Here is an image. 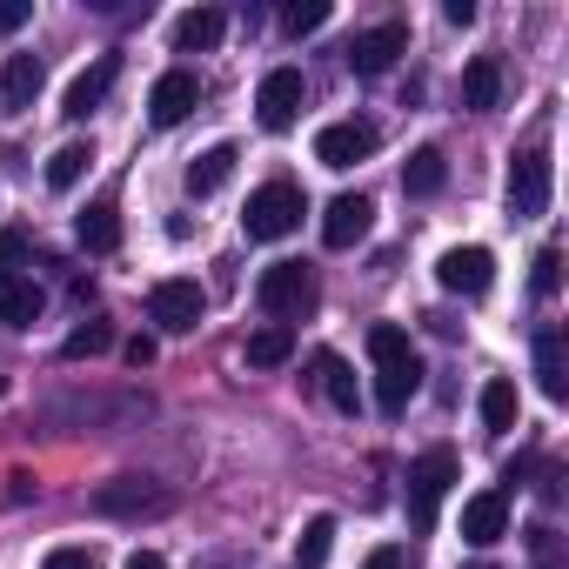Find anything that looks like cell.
<instances>
[{"mask_svg": "<svg viewBox=\"0 0 569 569\" xmlns=\"http://www.w3.org/2000/svg\"><path fill=\"white\" fill-rule=\"evenodd\" d=\"M369 362H376V402H382V416H402L416 402V389H422V362L409 349V329L376 322L369 329Z\"/></svg>", "mask_w": 569, "mask_h": 569, "instance_id": "6da1fadb", "label": "cell"}, {"mask_svg": "<svg viewBox=\"0 0 569 569\" xmlns=\"http://www.w3.org/2000/svg\"><path fill=\"white\" fill-rule=\"evenodd\" d=\"M302 214H309V194H302L296 181H268V188L248 194L241 228H248V241H281V234L302 228Z\"/></svg>", "mask_w": 569, "mask_h": 569, "instance_id": "7a4b0ae2", "label": "cell"}, {"mask_svg": "<svg viewBox=\"0 0 569 569\" xmlns=\"http://www.w3.org/2000/svg\"><path fill=\"white\" fill-rule=\"evenodd\" d=\"M456 476H462L456 449H429V456L409 462V529H416V536L436 529V509H442V496H449Z\"/></svg>", "mask_w": 569, "mask_h": 569, "instance_id": "3957f363", "label": "cell"}, {"mask_svg": "<svg viewBox=\"0 0 569 569\" xmlns=\"http://www.w3.org/2000/svg\"><path fill=\"white\" fill-rule=\"evenodd\" d=\"M254 302L289 329L302 309H316V274H309V261H268L261 268V281H254Z\"/></svg>", "mask_w": 569, "mask_h": 569, "instance_id": "277c9868", "label": "cell"}, {"mask_svg": "<svg viewBox=\"0 0 569 569\" xmlns=\"http://www.w3.org/2000/svg\"><path fill=\"white\" fill-rule=\"evenodd\" d=\"M88 509L108 516V522H141V516H168L174 496H168L161 482H148V476H114V482H101V489L88 496Z\"/></svg>", "mask_w": 569, "mask_h": 569, "instance_id": "5b68a950", "label": "cell"}, {"mask_svg": "<svg viewBox=\"0 0 569 569\" xmlns=\"http://www.w3.org/2000/svg\"><path fill=\"white\" fill-rule=\"evenodd\" d=\"M302 68H268L261 74V88H254V121L268 128V134H289L296 121H302Z\"/></svg>", "mask_w": 569, "mask_h": 569, "instance_id": "8992f818", "label": "cell"}, {"mask_svg": "<svg viewBox=\"0 0 569 569\" xmlns=\"http://www.w3.org/2000/svg\"><path fill=\"white\" fill-rule=\"evenodd\" d=\"M201 309H208V296L194 289L188 274H168V281H154V289H148V322L161 336H188L201 322Z\"/></svg>", "mask_w": 569, "mask_h": 569, "instance_id": "52a82bcc", "label": "cell"}, {"mask_svg": "<svg viewBox=\"0 0 569 569\" xmlns=\"http://www.w3.org/2000/svg\"><path fill=\"white\" fill-rule=\"evenodd\" d=\"M382 148V134H376V121H329L322 134H316V161L322 168H356V161H369Z\"/></svg>", "mask_w": 569, "mask_h": 569, "instance_id": "ba28073f", "label": "cell"}, {"mask_svg": "<svg viewBox=\"0 0 569 569\" xmlns=\"http://www.w3.org/2000/svg\"><path fill=\"white\" fill-rule=\"evenodd\" d=\"M549 208V154L542 148H522L509 161V214L516 221H536Z\"/></svg>", "mask_w": 569, "mask_h": 569, "instance_id": "9c48e42d", "label": "cell"}, {"mask_svg": "<svg viewBox=\"0 0 569 569\" xmlns=\"http://www.w3.org/2000/svg\"><path fill=\"white\" fill-rule=\"evenodd\" d=\"M396 54H409V21H382V28H369V34H356V41H349V68H356L362 81L389 74V68H396Z\"/></svg>", "mask_w": 569, "mask_h": 569, "instance_id": "30bf717a", "label": "cell"}, {"mask_svg": "<svg viewBox=\"0 0 569 569\" xmlns=\"http://www.w3.org/2000/svg\"><path fill=\"white\" fill-rule=\"evenodd\" d=\"M436 281L449 296H489V281H496V254L489 248H449L436 261Z\"/></svg>", "mask_w": 569, "mask_h": 569, "instance_id": "8fae6325", "label": "cell"}, {"mask_svg": "<svg viewBox=\"0 0 569 569\" xmlns=\"http://www.w3.org/2000/svg\"><path fill=\"white\" fill-rule=\"evenodd\" d=\"M194 101H201V81H194L188 68H168V74L148 88V121H154V128H174V121L194 114Z\"/></svg>", "mask_w": 569, "mask_h": 569, "instance_id": "7c38bea8", "label": "cell"}, {"mask_svg": "<svg viewBox=\"0 0 569 569\" xmlns=\"http://www.w3.org/2000/svg\"><path fill=\"white\" fill-rule=\"evenodd\" d=\"M114 74H121V54H94V68H81V74L68 81V101H61V114H68V121H88V114L108 101Z\"/></svg>", "mask_w": 569, "mask_h": 569, "instance_id": "4fadbf2b", "label": "cell"}, {"mask_svg": "<svg viewBox=\"0 0 569 569\" xmlns=\"http://www.w3.org/2000/svg\"><path fill=\"white\" fill-rule=\"evenodd\" d=\"M509 536V496L502 489H482V496H469L462 502V542H476V549H496Z\"/></svg>", "mask_w": 569, "mask_h": 569, "instance_id": "5bb4252c", "label": "cell"}, {"mask_svg": "<svg viewBox=\"0 0 569 569\" xmlns=\"http://www.w3.org/2000/svg\"><path fill=\"white\" fill-rule=\"evenodd\" d=\"M369 221H376V201L369 194H336L329 214H322V241L329 248H356L369 234Z\"/></svg>", "mask_w": 569, "mask_h": 569, "instance_id": "9a60e30c", "label": "cell"}, {"mask_svg": "<svg viewBox=\"0 0 569 569\" xmlns=\"http://www.w3.org/2000/svg\"><path fill=\"white\" fill-rule=\"evenodd\" d=\"M41 81H48L41 54H8V68H0V108H8V114H28L34 94H41Z\"/></svg>", "mask_w": 569, "mask_h": 569, "instance_id": "2e32d148", "label": "cell"}, {"mask_svg": "<svg viewBox=\"0 0 569 569\" xmlns=\"http://www.w3.org/2000/svg\"><path fill=\"white\" fill-rule=\"evenodd\" d=\"M0 322H8V329H34V322H41V289H34V274H21V268L0 274Z\"/></svg>", "mask_w": 569, "mask_h": 569, "instance_id": "e0dca14e", "label": "cell"}, {"mask_svg": "<svg viewBox=\"0 0 569 569\" xmlns=\"http://www.w3.org/2000/svg\"><path fill=\"white\" fill-rule=\"evenodd\" d=\"M316 389H322V396H329V402H336L342 416H356V409H362V389H356V369H349V362H342L336 349H322V356H316Z\"/></svg>", "mask_w": 569, "mask_h": 569, "instance_id": "ac0fdd59", "label": "cell"}, {"mask_svg": "<svg viewBox=\"0 0 569 569\" xmlns=\"http://www.w3.org/2000/svg\"><path fill=\"white\" fill-rule=\"evenodd\" d=\"M221 34H228V14H221V8H188V14L174 21V48H181V54H208Z\"/></svg>", "mask_w": 569, "mask_h": 569, "instance_id": "d6986e66", "label": "cell"}, {"mask_svg": "<svg viewBox=\"0 0 569 569\" xmlns=\"http://www.w3.org/2000/svg\"><path fill=\"white\" fill-rule=\"evenodd\" d=\"M74 234H81L88 254H114V248H121V214H114V201H88L81 221H74Z\"/></svg>", "mask_w": 569, "mask_h": 569, "instance_id": "ffe728a7", "label": "cell"}, {"mask_svg": "<svg viewBox=\"0 0 569 569\" xmlns=\"http://www.w3.org/2000/svg\"><path fill=\"white\" fill-rule=\"evenodd\" d=\"M536 382H542V396H549V402H562V396H569V362H562V336H556V329H542V336H536Z\"/></svg>", "mask_w": 569, "mask_h": 569, "instance_id": "44dd1931", "label": "cell"}, {"mask_svg": "<svg viewBox=\"0 0 569 569\" xmlns=\"http://www.w3.org/2000/svg\"><path fill=\"white\" fill-rule=\"evenodd\" d=\"M462 101H469L476 114H489V108L502 101V68H496V54H476V61H469V74H462Z\"/></svg>", "mask_w": 569, "mask_h": 569, "instance_id": "7402d4cb", "label": "cell"}, {"mask_svg": "<svg viewBox=\"0 0 569 569\" xmlns=\"http://www.w3.org/2000/svg\"><path fill=\"white\" fill-rule=\"evenodd\" d=\"M228 174H234V141H214L208 154L188 161V194H214Z\"/></svg>", "mask_w": 569, "mask_h": 569, "instance_id": "603a6c76", "label": "cell"}, {"mask_svg": "<svg viewBox=\"0 0 569 569\" xmlns=\"http://www.w3.org/2000/svg\"><path fill=\"white\" fill-rule=\"evenodd\" d=\"M442 181H449L442 148H416V154L402 161V188H409V194H442Z\"/></svg>", "mask_w": 569, "mask_h": 569, "instance_id": "cb8c5ba5", "label": "cell"}, {"mask_svg": "<svg viewBox=\"0 0 569 569\" xmlns=\"http://www.w3.org/2000/svg\"><path fill=\"white\" fill-rule=\"evenodd\" d=\"M241 356H248V369H281V362L296 356V336L281 329V322H268V329H254V336H248V349H241Z\"/></svg>", "mask_w": 569, "mask_h": 569, "instance_id": "d4e9b609", "label": "cell"}, {"mask_svg": "<svg viewBox=\"0 0 569 569\" xmlns=\"http://www.w3.org/2000/svg\"><path fill=\"white\" fill-rule=\"evenodd\" d=\"M329 549H336V516H309L296 536V569H322Z\"/></svg>", "mask_w": 569, "mask_h": 569, "instance_id": "484cf974", "label": "cell"}, {"mask_svg": "<svg viewBox=\"0 0 569 569\" xmlns=\"http://www.w3.org/2000/svg\"><path fill=\"white\" fill-rule=\"evenodd\" d=\"M88 161H94V148H88V141H68V148H54V154H48V188H54V194H68V188L88 174Z\"/></svg>", "mask_w": 569, "mask_h": 569, "instance_id": "4316f807", "label": "cell"}, {"mask_svg": "<svg viewBox=\"0 0 569 569\" xmlns=\"http://www.w3.org/2000/svg\"><path fill=\"white\" fill-rule=\"evenodd\" d=\"M516 416H522V396H516V382H489V389H482V422L502 436V429H516Z\"/></svg>", "mask_w": 569, "mask_h": 569, "instance_id": "83f0119b", "label": "cell"}, {"mask_svg": "<svg viewBox=\"0 0 569 569\" xmlns=\"http://www.w3.org/2000/svg\"><path fill=\"white\" fill-rule=\"evenodd\" d=\"M281 28H289L296 41L316 34V28H329V0H296V8H281Z\"/></svg>", "mask_w": 569, "mask_h": 569, "instance_id": "f1b7e54d", "label": "cell"}, {"mask_svg": "<svg viewBox=\"0 0 569 569\" xmlns=\"http://www.w3.org/2000/svg\"><path fill=\"white\" fill-rule=\"evenodd\" d=\"M108 342H114V329H108V322H88V329H74V336L61 342V356H68V362H81V356H101Z\"/></svg>", "mask_w": 569, "mask_h": 569, "instance_id": "f546056e", "label": "cell"}, {"mask_svg": "<svg viewBox=\"0 0 569 569\" xmlns=\"http://www.w3.org/2000/svg\"><path fill=\"white\" fill-rule=\"evenodd\" d=\"M529 289H536V302H549V296L562 289V248H542V254H536V274H529Z\"/></svg>", "mask_w": 569, "mask_h": 569, "instance_id": "4dcf8cb0", "label": "cell"}, {"mask_svg": "<svg viewBox=\"0 0 569 569\" xmlns=\"http://www.w3.org/2000/svg\"><path fill=\"white\" fill-rule=\"evenodd\" d=\"M34 21V0H0V34H14Z\"/></svg>", "mask_w": 569, "mask_h": 569, "instance_id": "1f68e13d", "label": "cell"}, {"mask_svg": "<svg viewBox=\"0 0 569 569\" xmlns=\"http://www.w3.org/2000/svg\"><path fill=\"white\" fill-rule=\"evenodd\" d=\"M21 261H28V234H14V228H8V234H0V274L21 268Z\"/></svg>", "mask_w": 569, "mask_h": 569, "instance_id": "d6a6232c", "label": "cell"}, {"mask_svg": "<svg viewBox=\"0 0 569 569\" xmlns=\"http://www.w3.org/2000/svg\"><path fill=\"white\" fill-rule=\"evenodd\" d=\"M41 569H94V556H88V549H54Z\"/></svg>", "mask_w": 569, "mask_h": 569, "instance_id": "836d02e7", "label": "cell"}, {"mask_svg": "<svg viewBox=\"0 0 569 569\" xmlns=\"http://www.w3.org/2000/svg\"><path fill=\"white\" fill-rule=\"evenodd\" d=\"M121 356H128V369H148V362H154V336H134Z\"/></svg>", "mask_w": 569, "mask_h": 569, "instance_id": "e575fe53", "label": "cell"}, {"mask_svg": "<svg viewBox=\"0 0 569 569\" xmlns=\"http://www.w3.org/2000/svg\"><path fill=\"white\" fill-rule=\"evenodd\" d=\"M442 21H449V28H469V21H476V0H449Z\"/></svg>", "mask_w": 569, "mask_h": 569, "instance_id": "d590c367", "label": "cell"}, {"mask_svg": "<svg viewBox=\"0 0 569 569\" xmlns=\"http://www.w3.org/2000/svg\"><path fill=\"white\" fill-rule=\"evenodd\" d=\"M28 496H34V476H28V469H14V476H8V502H28Z\"/></svg>", "mask_w": 569, "mask_h": 569, "instance_id": "8d00e7d4", "label": "cell"}, {"mask_svg": "<svg viewBox=\"0 0 569 569\" xmlns=\"http://www.w3.org/2000/svg\"><path fill=\"white\" fill-rule=\"evenodd\" d=\"M362 569H402V549H396V542H382V549H376Z\"/></svg>", "mask_w": 569, "mask_h": 569, "instance_id": "74e56055", "label": "cell"}, {"mask_svg": "<svg viewBox=\"0 0 569 569\" xmlns=\"http://www.w3.org/2000/svg\"><path fill=\"white\" fill-rule=\"evenodd\" d=\"M121 569H168V562H161V556H154V549H134V556H128V562H121Z\"/></svg>", "mask_w": 569, "mask_h": 569, "instance_id": "f35d334b", "label": "cell"}, {"mask_svg": "<svg viewBox=\"0 0 569 569\" xmlns=\"http://www.w3.org/2000/svg\"><path fill=\"white\" fill-rule=\"evenodd\" d=\"M0 396H8V376H0Z\"/></svg>", "mask_w": 569, "mask_h": 569, "instance_id": "ab89813d", "label": "cell"}]
</instances>
